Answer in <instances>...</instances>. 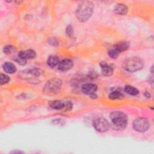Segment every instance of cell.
<instances>
[{
    "label": "cell",
    "instance_id": "obj_16",
    "mask_svg": "<svg viewBox=\"0 0 154 154\" xmlns=\"http://www.w3.org/2000/svg\"><path fill=\"white\" fill-rule=\"evenodd\" d=\"M125 91L128 94L135 96L138 94V90L131 85H126L125 87Z\"/></svg>",
    "mask_w": 154,
    "mask_h": 154
},
{
    "label": "cell",
    "instance_id": "obj_12",
    "mask_svg": "<svg viewBox=\"0 0 154 154\" xmlns=\"http://www.w3.org/2000/svg\"><path fill=\"white\" fill-rule=\"evenodd\" d=\"M129 43L127 41L119 42L114 46V48L119 52H122L127 50L129 48Z\"/></svg>",
    "mask_w": 154,
    "mask_h": 154
},
{
    "label": "cell",
    "instance_id": "obj_8",
    "mask_svg": "<svg viewBox=\"0 0 154 154\" xmlns=\"http://www.w3.org/2000/svg\"><path fill=\"white\" fill-rule=\"evenodd\" d=\"M73 66V61L70 59H64L60 61L58 66V69L62 72H65L70 69Z\"/></svg>",
    "mask_w": 154,
    "mask_h": 154
},
{
    "label": "cell",
    "instance_id": "obj_22",
    "mask_svg": "<svg viewBox=\"0 0 154 154\" xmlns=\"http://www.w3.org/2000/svg\"><path fill=\"white\" fill-rule=\"evenodd\" d=\"M48 42L51 45L54 46H57L59 44V42H58V40L55 37L49 38V40H48Z\"/></svg>",
    "mask_w": 154,
    "mask_h": 154
},
{
    "label": "cell",
    "instance_id": "obj_3",
    "mask_svg": "<svg viewBox=\"0 0 154 154\" xmlns=\"http://www.w3.org/2000/svg\"><path fill=\"white\" fill-rule=\"evenodd\" d=\"M123 68L129 72H135L141 70L143 67V60L137 57L129 58L125 60L122 64Z\"/></svg>",
    "mask_w": 154,
    "mask_h": 154
},
{
    "label": "cell",
    "instance_id": "obj_4",
    "mask_svg": "<svg viewBox=\"0 0 154 154\" xmlns=\"http://www.w3.org/2000/svg\"><path fill=\"white\" fill-rule=\"evenodd\" d=\"M61 85L62 82L60 79L52 78L46 82L43 89V91L49 95L55 94L60 91Z\"/></svg>",
    "mask_w": 154,
    "mask_h": 154
},
{
    "label": "cell",
    "instance_id": "obj_9",
    "mask_svg": "<svg viewBox=\"0 0 154 154\" xmlns=\"http://www.w3.org/2000/svg\"><path fill=\"white\" fill-rule=\"evenodd\" d=\"M97 90V87L96 85L93 84H85L82 87V92L87 95H91L95 93Z\"/></svg>",
    "mask_w": 154,
    "mask_h": 154
},
{
    "label": "cell",
    "instance_id": "obj_10",
    "mask_svg": "<svg viewBox=\"0 0 154 154\" xmlns=\"http://www.w3.org/2000/svg\"><path fill=\"white\" fill-rule=\"evenodd\" d=\"M36 56V52L32 49H28L25 51H22L18 53V57L24 59H32L34 58Z\"/></svg>",
    "mask_w": 154,
    "mask_h": 154
},
{
    "label": "cell",
    "instance_id": "obj_5",
    "mask_svg": "<svg viewBox=\"0 0 154 154\" xmlns=\"http://www.w3.org/2000/svg\"><path fill=\"white\" fill-rule=\"evenodd\" d=\"M132 126L135 131L139 132H144L149 128L150 123L147 119L139 117L134 120Z\"/></svg>",
    "mask_w": 154,
    "mask_h": 154
},
{
    "label": "cell",
    "instance_id": "obj_20",
    "mask_svg": "<svg viewBox=\"0 0 154 154\" xmlns=\"http://www.w3.org/2000/svg\"><path fill=\"white\" fill-rule=\"evenodd\" d=\"M0 79H1V84H7V82H9L10 81V78L8 76L5 75V74H2L1 73L0 75Z\"/></svg>",
    "mask_w": 154,
    "mask_h": 154
},
{
    "label": "cell",
    "instance_id": "obj_1",
    "mask_svg": "<svg viewBox=\"0 0 154 154\" xmlns=\"http://www.w3.org/2000/svg\"><path fill=\"white\" fill-rule=\"evenodd\" d=\"M94 4L91 1H82L76 8V16L80 22H85L92 16Z\"/></svg>",
    "mask_w": 154,
    "mask_h": 154
},
{
    "label": "cell",
    "instance_id": "obj_11",
    "mask_svg": "<svg viewBox=\"0 0 154 154\" xmlns=\"http://www.w3.org/2000/svg\"><path fill=\"white\" fill-rule=\"evenodd\" d=\"M114 12L119 15H126L128 13V8L123 4H117L114 8Z\"/></svg>",
    "mask_w": 154,
    "mask_h": 154
},
{
    "label": "cell",
    "instance_id": "obj_17",
    "mask_svg": "<svg viewBox=\"0 0 154 154\" xmlns=\"http://www.w3.org/2000/svg\"><path fill=\"white\" fill-rule=\"evenodd\" d=\"M124 97L123 93L119 91H114L109 94V98L112 100L121 99Z\"/></svg>",
    "mask_w": 154,
    "mask_h": 154
},
{
    "label": "cell",
    "instance_id": "obj_13",
    "mask_svg": "<svg viewBox=\"0 0 154 154\" xmlns=\"http://www.w3.org/2000/svg\"><path fill=\"white\" fill-rule=\"evenodd\" d=\"M50 106L54 109L57 110H63L64 106V101L62 100H52L49 103Z\"/></svg>",
    "mask_w": 154,
    "mask_h": 154
},
{
    "label": "cell",
    "instance_id": "obj_25",
    "mask_svg": "<svg viewBox=\"0 0 154 154\" xmlns=\"http://www.w3.org/2000/svg\"><path fill=\"white\" fill-rule=\"evenodd\" d=\"M153 66H152V68H151V72H152V73H153Z\"/></svg>",
    "mask_w": 154,
    "mask_h": 154
},
{
    "label": "cell",
    "instance_id": "obj_6",
    "mask_svg": "<svg viewBox=\"0 0 154 154\" xmlns=\"http://www.w3.org/2000/svg\"><path fill=\"white\" fill-rule=\"evenodd\" d=\"M93 127L99 132H104L109 128V122L104 118H97L93 121Z\"/></svg>",
    "mask_w": 154,
    "mask_h": 154
},
{
    "label": "cell",
    "instance_id": "obj_24",
    "mask_svg": "<svg viewBox=\"0 0 154 154\" xmlns=\"http://www.w3.org/2000/svg\"><path fill=\"white\" fill-rule=\"evenodd\" d=\"M14 60L17 62L18 64H20V65H25L26 63V60H24V59H22L19 57H16V58L14 59Z\"/></svg>",
    "mask_w": 154,
    "mask_h": 154
},
{
    "label": "cell",
    "instance_id": "obj_7",
    "mask_svg": "<svg viewBox=\"0 0 154 154\" xmlns=\"http://www.w3.org/2000/svg\"><path fill=\"white\" fill-rule=\"evenodd\" d=\"M100 66L102 70V73L105 76H109L113 73V67L108 64L106 62L101 61L100 63Z\"/></svg>",
    "mask_w": 154,
    "mask_h": 154
},
{
    "label": "cell",
    "instance_id": "obj_14",
    "mask_svg": "<svg viewBox=\"0 0 154 154\" xmlns=\"http://www.w3.org/2000/svg\"><path fill=\"white\" fill-rule=\"evenodd\" d=\"M4 70L8 73H13L16 71V67L14 64L10 62H5L2 66Z\"/></svg>",
    "mask_w": 154,
    "mask_h": 154
},
{
    "label": "cell",
    "instance_id": "obj_18",
    "mask_svg": "<svg viewBox=\"0 0 154 154\" xmlns=\"http://www.w3.org/2000/svg\"><path fill=\"white\" fill-rule=\"evenodd\" d=\"M120 52H118L114 48V46L111 48H110L108 51V56L113 59L117 58L118 57V56L119 55Z\"/></svg>",
    "mask_w": 154,
    "mask_h": 154
},
{
    "label": "cell",
    "instance_id": "obj_15",
    "mask_svg": "<svg viewBox=\"0 0 154 154\" xmlns=\"http://www.w3.org/2000/svg\"><path fill=\"white\" fill-rule=\"evenodd\" d=\"M60 63L59 58L55 55H51L49 57L47 60L48 65L51 67H54Z\"/></svg>",
    "mask_w": 154,
    "mask_h": 154
},
{
    "label": "cell",
    "instance_id": "obj_21",
    "mask_svg": "<svg viewBox=\"0 0 154 154\" xmlns=\"http://www.w3.org/2000/svg\"><path fill=\"white\" fill-rule=\"evenodd\" d=\"M14 50V48L11 46V45H7V46H5L4 49H3V51H4V52L6 54H11L12 52H13V51Z\"/></svg>",
    "mask_w": 154,
    "mask_h": 154
},
{
    "label": "cell",
    "instance_id": "obj_23",
    "mask_svg": "<svg viewBox=\"0 0 154 154\" xmlns=\"http://www.w3.org/2000/svg\"><path fill=\"white\" fill-rule=\"evenodd\" d=\"M66 34L69 37H72L73 34V27L69 25L67 28H66Z\"/></svg>",
    "mask_w": 154,
    "mask_h": 154
},
{
    "label": "cell",
    "instance_id": "obj_2",
    "mask_svg": "<svg viewBox=\"0 0 154 154\" xmlns=\"http://www.w3.org/2000/svg\"><path fill=\"white\" fill-rule=\"evenodd\" d=\"M109 118L114 129L120 131L125 129L127 125V116L121 111H114L110 114Z\"/></svg>",
    "mask_w": 154,
    "mask_h": 154
},
{
    "label": "cell",
    "instance_id": "obj_19",
    "mask_svg": "<svg viewBox=\"0 0 154 154\" xmlns=\"http://www.w3.org/2000/svg\"><path fill=\"white\" fill-rule=\"evenodd\" d=\"M73 108V104L70 101L66 100L64 101V106L63 109V111H69Z\"/></svg>",
    "mask_w": 154,
    "mask_h": 154
}]
</instances>
